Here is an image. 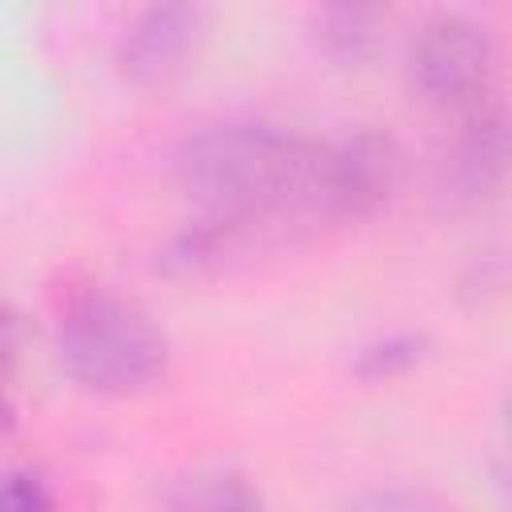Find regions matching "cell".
I'll list each match as a JSON object with an SVG mask.
<instances>
[{
    "mask_svg": "<svg viewBox=\"0 0 512 512\" xmlns=\"http://www.w3.org/2000/svg\"><path fill=\"white\" fill-rule=\"evenodd\" d=\"M320 140L296 136L268 120H220L192 136L172 156L180 192L196 212H280L320 232L312 208Z\"/></svg>",
    "mask_w": 512,
    "mask_h": 512,
    "instance_id": "1",
    "label": "cell"
},
{
    "mask_svg": "<svg viewBox=\"0 0 512 512\" xmlns=\"http://www.w3.org/2000/svg\"><path fill=\"white\" fill-rule=\"evenodd\" d=\"M56 352L76 384L128 396L164 376L168 336L140 304L108 288H80L56 316Z\"/></svg>",
    "mask_w": 512,
    "mask_h": 512,
    "instance_id": "2",
    "label": "cell"
},
{
    "mask_svg": "<svg viewBox=\"0 0 512 512\" xmlns=\"http://www.w3.org/2000/svg\"><path fill=\"white\" fill-rule=\"evenodd\" d=\"M496 40L468 12H432L408 40V80L440 108H468L492 92Z\"/></svg>",
    "mask_w": 512,
    "mask_h": 512,
    "instance_id": "3",
    "label": "cell"
},
{
    "mask_svg": "<svg viewBox=\"0 0 512 512\" xmlns=\"http://www.w3.org/2000/svg\"><path fill=\"white\" fill-rule=\"evenodd\" d=\"M404 172L400 144L388 132L360 128L340 140H320L316 176H312V208L320 224H356L376 216Z\"/></svg>",
    "mask_w": 512,
    "mask_h": 512,
    "instance_id": "4",
    "label": "cell"
},
{
    "mask_svg": "<svg viewBox=\"0 0 512 512\" xmlns=\"http://www.w3.org/2000/svg\"><path fill=\"white\" fill-rule=\"evenodd\" d=\"M312 236L280 212H196L160 252L172 276H216Z\"/></svg>",
    "mask_w": 512,
    "mask_h": 512,
    "instance_id": "5",
    "label": "cell"
},
{
    "mask_svg": "<svg viewBox=\"0 0 512 512\" xmlns=\"http://www.w3.org/2000/svg\"><path fill=\"white\" fill-rule=\"evenodd\" d=\"M512 176V104L496 92L460 112V128L448 144L444 184L456 200L480 204L496 196Z\"/></svg>",
    "mask_w": 512,
    "mask_h": 512,
    "instance_id": "6",
    "label": "cell"
},
{
    "mask_svg": "<svg viewBox=\"0 0 512 512\" xmlns=\"http://www.w3.org/2000/svg\"><path fill=\"white\" fill-rule=\"evenodd\" d=\"M204 28V8L188 0H156L136 8L116 36V68L132 84L168 80L188 52L196 48Z\"/></svg>",
    "mask_w": 512,
    "mask_h": 512,
    "instance_id": "7",
    "label": "cell"
},
{
    "mask_svg": "<svg viewBox=\"0 0 512 512\" xmlns=\"http://www.w3.org/2000/svg\"><path fill=\"white\" fill-rule=\"evenodd\" d=\"M312 44L324 60L340 68H356L376 56L384 40V8L376 4H324L308 20Z\"/></svg>",
    "mask_w": 512,
    "mask_h": 512,
    "instance_id": "8",
    "label": "cell"
},
{
    "mask_svg": "<svg viewBox=\"0 0 512 512\" xmlns=\"http://www.w3.org/2000/svg\"><path fill=\"white\" fill-rule=\"evenodd\" d=\"M168 512H268V504L236 468H192L168 488Z\"/></svg>",
    "mask_w": 512,
    "mask_h": 512,
    "instance_id": "9",
    "label": "cell"
},
{
    "mask_svg": "<svg viewBox=\"0 0 512 512\" xmlns=\"http://www.w3.org/2000/svg\"><path fill=\"white\" fill-rule=\"evenodd\" d=\"M428 352V336L424 332H412V328H396V332H384L376 340H368L356 360H352V372L356 380H368V384H380V380H396L404 376L408 368H416Z\"/></svg>",
    "mask_w": 512,
    "mask_h": 512,
    "instance_id": "10",
    "label": "cell"
},
{
    "mask_svg": "<svg viewBox=\"0 0 512 512\" xmlns=\"http://www.w3.org/2000/svg\"><path fill=\"white\" fill-rule=\"evenodd\" d=\"M344 512H456V508L416 484H372L356 492L344 504Z\"/></svg>",
    "mask_w": 512,
    "mask_h": 512,
    "instance_id": "11",
    "label": "cell"
},
{
    "mask_svg": "<svg viewBox=\"0 0 512 512\" xmlns=\"http://www.w3.org/2000/svg\"><path fill=\"white\" fill-rule=\"evenodd\" d=\"M0 512H56L52 492L40 476L32 472H8L4 480V496H0Z\"/></svg>",
    "mask_w": 512,
    "mask_h": 512,
    "instance_id": "12",
    "label": "cell"
},
{
    "mask_svg": "<svg viewBox=\"0 0 512 512\" xmlns=\"http://www.w3.org/2000/svg\"><path fill=\"white\" fill-rule=\"evenodd\" d=\"M492 488H496L500 504L512 512V460H504V464H496V468H492Z\"/></svg>",
    "mask_w": 512,
    "mask_h": 512,
    "instance_id": "13",
    "label": "cell"
},
{
    "mask_svg": "<svg viewBox=\"0 0 512 512\" xmlns=\"http://www.w3.org/2000/svg\"><path fill=\"white\" fill-rule=\"evenodd\" d=\"M500 412H504V424L512 428V388H508V396H504V408H500Z\"/></svg>",
    "mask_w": 512,
    "mask_h": 512,
    "instance_id": "14",
    "label": "cell"
}]
</instances>
